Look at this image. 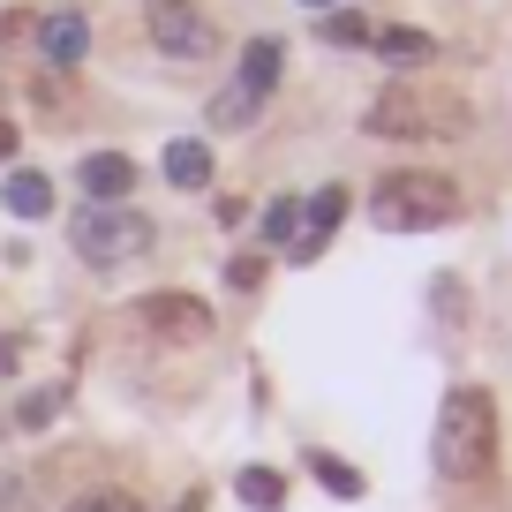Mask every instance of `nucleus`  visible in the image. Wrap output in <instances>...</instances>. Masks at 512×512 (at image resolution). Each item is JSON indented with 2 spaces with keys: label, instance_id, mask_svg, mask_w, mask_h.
<instances>
[{
  "label": "nucleus",
  "instance_id": "obj_6",
  "mask_svg": "<svg viewBox=\"0 0 512 512\" xmlns=\"http://www.w3.org/2000/svg\"><path fill=\"white\" fill-rule=\"evenodd\" d=\"M136 324H144L159 347H204L211 339V309L196 294H144L136 302Z\"/></svg>",
  "mask_w": 512,
  "mask_h": 512
},
{
  "label": "nucleus",
  "instance_id": "obj_19",
  "mask_svg": "<svg viewBox=\"0 0 512 512\" xmlns=\"http://www.w3.org/2000/svg\"><path fill=\"white\" fill-rule=\"evenodd\" d=\"M68 512H144V505H136L128 490H83V497H76Z\"/></svg>",
  "mask_w": 512,
  "mask_h": 512
},
{
  "label": "nucleus",
  "instance_id": "obj_4",
  "mask_svg": "<svg viewBox=\"0 0 512 512\" xmlns=\"http://www.w3.org/2000/svg\"><path fill=\"white\" fill-rule=\"evenodd\" d=\"M68 241H76L83 264H128V256L151 249V219L128 204H83L76 226H68Z\"/></svg>",
  "mask_w": 512,
  "mask_h": 512
},
{
  "label": "nucleus",
  "instance_id": "obj_8",
  "mask_svg": "<svg viewBox=\"0 0 512 512\" xmlns=\"http://www.w3.org/2000/svg\"><path fill=\"white\" fill-rule=\"evenodd\" d=\"M76 181H83V196H91V204H121V196L136 189V159H121V151H83Z\"/></svg>",
  "mask_w": 512,
  "mask_h": 512
},
{
  "label": "nucleus",
  "instance_id": "obj_15",
  "mask_svg": "<svg viewBox=\"0 0 512 512\" xmlns=\"http://www.w3.org/2000/svg\"><path fill=\"white\" fill-rule=\"evenodd\" d=\"M309 467H317V482H324L332 497H362V475H354L347 460H332V452H309Z\"/></svg>",
  "mask_w": 512,
  "mask_h": 512
},
{
  "label": "nucleus",
  "instance_id": "obj_17",
  "mask_svg": "<svg viewBox=\"0 0 512 512\" xmlns=\"http://www.w3.org/2000/svg\"><path fill=\"white\" fill-rule=\"evenodd\" d=\"M294 234H302V204H294V196H279V204L264 211V241H272V249H287Z\"/></svg>",
  "mask_w": 512,
  "mask_h": 512
},
{
  "label": "nucleus",
  "instance_id": "obj_18",
  "mask_svg": "<svg viewBox=\"0 0 512 512\" xmlns=\"http://www.w3.org/2000/svg\"><path fill=\"white\" fill-rule=\"evenodd\" d=\"M324 38H332V46H369V23L354 16V8H339V16H324Z\"/></svg>",
  "mask_w": 512,
  "mask_h": 512
},
{
  "label": "nucleus",
  "instance_id": "obj_7",
  "mask_svg": "<svg viewBox=\"0 0 512 512\" xmlns=\"http://www.w3.org/2000/svg\"><path fill=\"white\" fill-rule=\"evenodd\" d=\"M31 38H38V53H46L53 68H83V53H91V23H83V8H53Z\"/></svg>",
  "mask_w": 512,
  "mask_h": 512
},
{
  "label": "nucleus",
  "instance_id": "obj_22",
  "mask_svg": "<svg viewBox=\"0 0 512 512\" xmlns=\"http://www.w3.org/2000/svg\"><path fill=\"white\" fill-rule=\"evenodd\" d=\"M302 8H332V0H302Z\"/></svg>",
  "mask_w": 512,
  "mask_h": 512
},
{
  "label": "nucleus",
  "instance_id": "obj_1",
  "mask_svg": "<svg viewBox=\"0 0 512 512\" xmlns=\"http://www.w3.org/2000/svg\"><path fill=\"white\" fill-rule=\"evenodd\" d=\"M369 136H384V144H460L467 128H475V106H467L460 91H445V83H384L377 98H369L362 113Z\"/></svg>",
  "mask_w": 512,
  "mask_h": 512
},
{
  "label": "nucleus",
  "instance_id": "obj_13",
  "mask_svg": "<svg viewBox=\"0 0 512 512\" xmlns=\"http://www.w3.org/2000/svg\"><path fill=\"white\" fill-rule=\"evenodd\" d=\"M256 106H264V98H256V91H241V83H226V91L211 98V128H249V121H256Z\"/></svg>",
  "mask_w": 512,
  "mask_h": 512
},
{
  "label": "nucleus",
  "instance_id": "obj_14",
  "mask_svg": "<svg viewBox=\"0 0 512 512\" xmlns=\"http://www.w3.org/2000/svg\"><path fill=\"white\" fill-rule=\"evenodd\" d=\"M369 38H377L384 61H430V53H437L430 31H369Z\"/></svg>",
  "mask_w": 512,
  "mask_h": 512
},
{
  "label": "nucleus",
  "instance_id": "obj_16",
  "mask_svg": "<svg viewBox=\"0 0 512 512\" xmlns=\"http://www.w3.org/2000/svg\"><path fill=\"white\" fill-rule=\"evenodd\" d=\"M61 400H68L61 384H46V392H23V407H16V422H23V430H46V422H53V415H61Z\"/></svg>",
  "mask_w": 512,
  "mask_h": 512
},
{
  "label": "nucleus",
  "instance_id": "obj_2",
  "mask_svg": "<svg viewBox=\"0 0 512 512\" xmlns=\"http://www.w3.org/2000/svg\"><path fill=\"white\" fill-rule=\"evenodd\" d=\"M430 452H437V475L445 482H482L497 467V407H490L482 384H460V392L437 407Z\"/></svg>",
  "mask_w": 512,
  "mask_h": 512
},
{
  "label": "nucleus",
  "instance_id": "obj_20",
  "mask_svg": "<svg viewBox=\"0 0 512 512\" xmlns=\"http://www.w3.org/2000/svg\"><path fill=\"white\" fill-rule=\"evenodd\" d=\"M226 279H234L241 294H249V287H264V256H234V264H226Z\"/></svg>",
  "mask_w": 512,
  "mask_h": 512
},
{
  "label": "nucleus",
  "instance_id": "obj_12",
  "mask_svg": "<svg viewBox=\"0 0 512 512\" xmlns=\"http://www.w3.org/2000/svg\"><path fill=\"white\" fill-rule=\"evenodd\" d=\"M0 204L16 211V219H46V211H53V181H46V174H8Z\"/></svg>",
  "mask_w": 512,
  "mask_h": 512
},
{
  "label": "nucleus",
  "instance_id": "obj_3",
  "mask_svg": "<svg viewBox=\"0 0 512 512\" xmlns=\"http://www.w3.org/2000/svg\"><path fill=\"white\" fill-rule=\"evenodd\" d=\"M369 219L384 234H422V226H452L460 219V181L445 174H384L369 189Z\"/></svg>",
  "mask_w": 512,
  "mask_h": 512
},
{
  "label": "nucleus",
  "instance_id": "obj_21",
  "mask_svg": "<svg viewBox=\"0 0 512 512\" xmlns=\"http://www.w3.org/2000/svg\"><path fill=\"white\" fill-rule=\"evenodd\" d=\"M0 159H16V121H0Z\"/></svg>",
  "mask_w": 512,
  "mask_h": 512
},
{
  "label": "nucleus",
  "instance_id": "obj_5",
  "mask_svg": "<svg viewBox=\"0 0 512 512\" xmlns=\"http://www.w3.org/2000/svg\"><path fill=\"white\" fill-rule=\"evenodd\" d=\"M144 31H151V46L174 53V61H204V53H219V23H211L196 0H151Z\"/></svg>",
  "mask_w": 512,
  "mask_h": 512
},
{
  "label": "nucleus",
  "instance_id": "obj_10",
  "mask_svg": "<svg viewBox=\"0 0 512 512\" xmlns=\"http://www.w3.org/2000/svg\"><path fill=\"white\" fill-rule=\"evenodd\" d=\"M234 497L249 512H287V475H279V467H241L234 475Z\"/></svg>",
  "mask_w": 512,
  "mask_h": 512
},
{
  "label": "nucleus",
  "instance_id": "obj_9",
  "mask_svg": "<svg viewBox=\"0 0 512 512\" xmlns=\"http://www.w3.org/2000/svg\"><path fill=\"white\" fill-rule=\"evenodd\" d=\"M279 68H287V46H279V38H249V53H241L234 83H241V91H256V98H272Z\"/></svg>",
  "mask_w": 512,
  "mask_h": 512
},
{
  "label": "nucleus",
  "instance_id": "obj_11",
  "mask_svg": "<svg viewBox=\"0 0 512 512\" xmlns=\"http://www.w3.org/2000/svg\"><path fill=\"white\" fill-rule=\"evenodd\" d=\"M166 181H174V189H211V151L196 144V136L166 144Z\"/></svg>",
  "mask_w": 512,
  "mask_h": 512
}]
</instances>
